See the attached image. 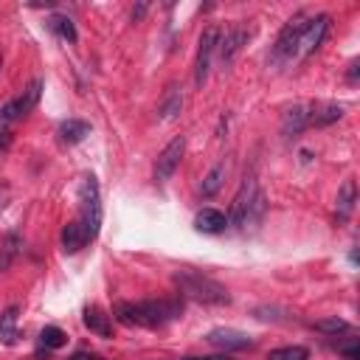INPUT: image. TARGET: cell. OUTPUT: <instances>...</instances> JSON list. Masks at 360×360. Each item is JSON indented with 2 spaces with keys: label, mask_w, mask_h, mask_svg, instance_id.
Wrapping results in <instances>:
<instances>
[{
  "label": "cell",
  "mask_w": 360,
  "mask_h": 360,
  "mask_svg": "<svg viewBox=\"0 0 360 360\" xmlns=\"http://www.w3.org/2000/svg\"><path fill=\"white\" fill-rule=\"evenodd\" d=\"M343 118V104L338 102H315L307 107V127H329Z\"/></svg>",
  "instance_id": "cell-10"
},
{
  "label": "cell",
  "mask_w": 360,
  "mask_h": 360,
  "mask_svg": "<svg viewBox=\"0 0 360 360\" xmlns=\"http://www.w3.org/2000/svg\"><path fill=\"white\" fill-rule=\"evenodd\" d=\"M307 127V107L304 104H296V107H290L284 113V121H281V132L287 135V138H296V135H302V130Z\"/></svg>",
  "instance_id": "cell-17"
},
{
  "label": "cell",
  "mask_w": 360,
  "mask_h": 360,
  "mask_svg": "<svg viewBox=\"0 0 360 360\" xmlns=\"http://www.w3.org/2000/svg\"><path fill=\"white\" fill-rule=\"evenodd\" d=\"M0 68H3V54H0Z\"/></svg>",
  "instance_id": "cell-33"
},
{
  "label": "cell",
  "mask_w": 360,
  "mask_h": 360,
  "mask_svg": "<svg viewBox=\"0 0 360 360\" xmlns=\"http://www.w3.org/2000/svg\"><path fill=\"white\" fill-rule=\"evenodd\" d=\"M70 360H104V357H99V354H91V352H77Z\"/></svg>",
  "instance_id": "cell-29"
},
{
  "label": "cell",
  "mask_w": 360,
  "mask_h": 360,
  "mask_svg": "<svg viewBox=\"0 0 360 360\" xmlns=\"http://www.w3.org/2000/svg\"><path fill=\"white\" fill-rule=\"evenodd\" d=\"M304 29H307V17L304 15H293L290 20L281 26V31L276 37V45H273V62H287V59H293L302 51Z\"/></svg>",
  "instance_id": "cell-4"
},
{
  "label": "cell",
  "mask_w": 360,
  "mask_h": 360,
  "mask_svg": "<svg viewBox=\"0 0 360 360\" xmlns=\"http://www.w3.org/2000/svg\"><path fill=\"white\" fill-rule=\"evenodd\" d=\"M329 31V15H318L313 20H307V29H304V37H302V51L304 54H313L321 48L324 37Z\"/></svg>",
  "instance_id": "cell-11"
},
{
  "label": "cell",
  "mask_w": 360,
  "mask_h": 360,
  "mask_svg": "<svg viewBox=\"0 0 360 360\" xmlns=\"http://www.w3.org/2000/svg\"><path fill=\"white\" fill-rule=\"evenodd\" d=\"M189 360H211V357H189Z\"/></svg>",
  "instance_id": "cell-32"
},
{
  "label": "cell",
  "mask_w": 360,
  "mask_h": 360,
  "mask_svg": "<svg viewBox=\"0 0 360 360\" xmlns=\"http://www.w3.org/2000/svg\"><path fill=\"white\" fill-rule=\"evenodd\" d=\"M267 360H310V349L307 346H281V349H273L267 354Z\"/></svg>",
  "instance_id": "cell-23"
},
{
  "label": "cell",
  "mask_w": 360,
  "mask_h": 360,
  "mask_svg": "<svg viewBox=\"0 0 360 360\" xmlns=\"http://www.w3.org/2000/svg\"><path fill=\"white\" fill-rule=\"evenodd\" d=\"M183 152H186V138L183 135H178L175 141L166 143L164 152L158 155V164H155V180L158 183H166L178 172V166L183 161Z\"/></svg>",
  "instance_id": "cell-6"
},
{
  "label": "cell",
  "mask_w": 360,
  "mask_h": 360,
  "mask_svg": "<svg viewBox=\"0 0 360 360\" xmlns=\"http://www.w3.org/2000/svg\"><path fill=\"white\" fill-rule=\"evenodd\" d=\"M349 79L357 82V62H352V68H349Z\"/></svg>",
  "instance_id": "cell-31"
},
{
  "label": "cell",
  "mask_w": 360,
  "mask_h": 360,
  "mask_svg": "<svg viewBox=\"0 0 360 360\" xmlns=\"http://www.w3.org/2000/svg\"><path fill=\"white\" fill-rule=\"evenodd\" d=\"M194 228L203 234H223L228 228V217L217 208H203L194 217Z\"/></svg>",
  "instance_id": "cell-13"
},
{
  "label": "cell",
  "mask_w": 360,
  "mask_h": 360,
  "mask_svg": "<svg viewBox=\"0 0 360 360\" xmlns=\"http://www.w3.org/2000/svg\"><path fill=\"white\" fill-rule=\"evenodd\" d=\"M12 147V132L6 127H0V152H6Z\"/></svg>",
  "instance_id": "cell-28"
},
{
  "label": "cell",
  "mask_w": 360,
  "mask_h": 360,
  "mask_svg": "<svg viewBox=\"0 0 360 360\" xmlns=\"http://www.w3.org/2000/svg\"><path fill=\"white\" fill-rule=\"evenodd\" d=\"M40 343H42L45 349H59V346L68 343V335H65L59 327H45V329L40 332Z\"/></svg>",
  "instance_id": "cell-25"
},
{
  "label": "cell",
  "mask_w": 360,
  "mask_h": 360,
  "mask_svg": "<svg viewBox=\"0 0 360 360\" xmlns=\"http://www.w3.org/2000/svg\"><path fill=\"white\" fill-rule=\"evenodd\" d=\"M51 29H54V31H56L62 40H68L70 45H74V42L79 40L74 20H70V17H65V15H54V17H51Z\"/></svg>",
  "instance_id": "cell-22"
},
{
  "label": "cell",
  "mask_w": 360,
  "mask_h": 360,
  "mask_svg": "<svg viewBox=\"0 0 360 360\" xmlns=\"http://www.w3.org/2000/svg\"><path fill=\"white\" fill-rule=\"evenodd\" d=\"M220 42V29L217 26H211L203 31L200 37V45H197V59H194V85L203 88L205 79H208V68H211V54L214 48H217Z\"/></svg>",
  "instance_id": "cell-5"
},
{
  "label": "cell",
  "mask_w": 360,
  "mask_h": 360,
  "mask_svg": "<svg viewBox=\"0 0 360 360\" xmlns=\"http://www.w3.org/2000/svg\"><path fill=\"white\" fill-rule=\"evenodd\" d=\"M91 135V124L82 118H68L59 124V141L62 143H79Z\"/></svg>",
  "instance_id": "cell-15"
},
{
  "label": "cell",
  "mask_w": 360,
  "mask_h": 360,
  "mask_svg": "<svg viewBox=\"0 0 360 360\" xmlns=\"http://www.w3.org/2000/svg\"><path fill=\"white\" fill-rule=\"evenodd\" d=\"M17 313H20V307L12 304V307H6L3 315H0V343H6V346L17 343Z\"/></svg>",
  "instance_id": "cell-19"
},
{
  "label": "cell",
  "mask_w": 360,
  "mask_h": 360,
  "mask_svg": "<svg viewBox=\"0 0 360 360\" xmlns=\"http://www.w3.org/2000/svg\"><path fill=\"white\" fill-rule=\"evenodd\" d=\"M354 203H357V183L349 178L338 189V203H335V220H338V226H346L349 223L352 211H354Z\"/></svg>",
  "instance_id": "cell-12"
},
{
  "label": "cell",
  "mask_w": 360,
  "mask_h": 360,
  "mask_svg": "<svg viewBox=\"0 0 360 360\" xmlns=\"http://www.w3.org/2000/svg\"><path fill=\"white\" fill-rule=\"evenodd\" d=\"M256 191H259V189H256V180H253V175H248V178L242 180L240 191L234 194V203H231V217H228V223H231V226H237V228H242V226H245L248 211H251V205H253Z\"/></svg>",
  "instance_id": "cell-7"
},
{
  "label": "cell",
  "mask_w": 360,
  "mask_h": 360,
  "mask_svg": "<svg viewBox=\"0 0 360 360\" xmlns=\"http://www.w3.org/2000/svg\"><path fill=\"white\" fill-rule=\"evenodd\" d=\"M20 248H23V237H20L17 231H9V234L3 237V245H0V273H6V270L15 265Z\"/></svg>",
  "instance_id": "cell-18"
},
{
  "label": "cell",
  "mask_w": 360,
  "mask_h": 360,
  "mask_svg": "<svg viewBox=\"0 0 360 360\" xmlns=\"http://www.w3.org/2000/svg\"><path fill=\"white\" fill-rule=\"evenodd\" d=\"M223 180H226V161L214 164V166L208 169V175H205V178H203V183H200V194H203V197L217 194V191H220V186H223Z\"/></svg>",
  "instance_id": "cell-20"
},
{
  "label": "cell",
  "mask_w": 360,
  "mask_h": 360,
  "mask_svg": "<svg viewBox=\"0 0 360 360\" xmlns=\"http://www.w3.org/2000/svg\"><path fill=\"white\" fill-rule=\"evenodd\" d=\"M85 327L102 338H110L113 335V315H107L104 310L99 307H88L85 310Z\"/></svg>",
  "instance_id": "cell-16"
},
{
  "label": "cell",
  "mask_w": 360,
  "mask_h": 360,
  "mask_svg": "<svg viewBox=\"0 0 360 360\" xmlns=\"http://www.w3.org/2000/svg\"><path fill=\"white\" fill-rule=\"evenodd\" d=\"M143 12H147V6H143V3H141L138 9H132V20H141V15H143Z\"/></svg>",
  "instance_id": "cell-30"
},
{
  "label": "cell",
  "mask_w": 360,
  "mask_h": 360,
  "mask_svg": "<svg viewBox=\"0 0 360 360\" xmlns=\"http://www.w3.org/2000/svg\"><path fill=\"white\" fill-rule=\"evenodd\" d=\"M217 360H226V357H217Z\"/></svg>",
  "instance_id": "cell-34"
},
{
  "label": "cell",
  "mask_w": 360,
  "mask_h": 360,
  "mask_svg": "<svg viewBox=\"0 0 360 360\" xmlns=\"http://www.w3.org/2000/svg\"><path fill=\"white\" fill-rule=\"evenodd\" d=\"M79 223L85 228L88 242H93L102 228V197H99V180L93 175H85L79 183Z\"/></svg>",
  "instance_id": "cell-3"
},
{
  "label": "cell",
  "mask_w": 360,
  "mask_h": 360,
  "mask_svg": "<svg viewBox=\"0 0 360 360\" xmlns=\"http://www.w3.org/2000/svg\"><path fill=\"white\" fill-rule=\"evenodd\" d=\"M183 313V302L178 299H161V302H118L116 304V318L124 327H147V329H158L175 318H180Z\"/></svg>",
  "instance_id": "cell-1"
},
{
  "label": "cell",
  "mask_w": 360,
  "mask_h": 360,
  "mask_svg": "<svg viewBox=\"0 0 360 360\" xmlns=\"http://www.w3.org/2000/svg\"><path fill=\"white\" fill-rule=\"evenodd\" d=\"M180 107H183V96H180V91L172 85V88L166 91V96H164L161 113H164V118H175V116L180 113Z\"/></svg>",
  "instance_id": "cell-24"
},
{
  "label": "cell",
  "mask_w": 360,
  "mask_h": 360,
  "mask_svg": "<svg viewBox=\"0 0 360 360\" xmlns=\"http://www.w3.org/2000/svg\"><path fill=\"white\" fill-rule=\"evenodd\" d=\"M0 197H3V191H0Z\"/></svg>",
  "instance_id": "cell-35"
},
{
  "label": "cell",
  "mask_w": 360,
  "mask_h": 360,
  "mask_svg": "<svg viewBox=\"0 0 360 360\" xmlns=\"http://www.w3.org/2000/svg\"><path fill=\"white\" fill-rule=\"evenodd\" d=\"M40 96H42V79H34L26 91H23V96L17 99V107H20V116H26V113H31L37 104H40Z\"/></svg>",
  "instance_id": "cell-21"
},
{
  "label": "cell",
  "mask_w": 360,
  "mask_h": 360,
  "mask_svg": "<svg viewBox=\"0 0 360 360\" xmlns=\"http://www.w3.org/2000/svg\"><path fill=\"white\" fill-rule=\"evenodd\" d=\"M175 284L186 299H194L200 304H228L231 302V293L226 284L214 281L211 276H203L197 270H178Z\"/></svg>",
  "instance_id": "cell-2"
},
{
  "label": "cell",
  "mask_w": 360,
  "mask_h": 360,
  "mask_svg": "<svg viewBox=\"0 0 360 360\" xmlns=\"http://www.w3.org/2000/svg\"><path fill=\"white\" fill-rule=\"evenodd\" d=\"M205 341L211 346H217V349H226V352H237V349H248L253 341L251 335L240 332V329H228V327H220V329H211L205 335Z\"/></svg>",
  "instance_id": "cell-9"
},
{
  "label": "cell",
  "mask_w": 360,
  "mask_h": 360,
  "mask_svg": "<svg viewBox=\"0 0 360 360\" xmlns=\"http://www.w3.org/2000/svg\"><path fill=\"white\" fill-rule=\"evenodd\" d=\"M248 37H251V31L245 29V26H231L228 31H226V37L220 34V42H217V48H220V59H223V65H231L234 59H237V54L242 51V45L248 42Z\"/></svg>",
  "instance_id": "cell-8"
},
{
  "label": "cell",
  "mask_w": 360,
  "mask_h": 360,
  "mask_svg": "<svg viewBox=\"0 0 360 360\" xmlns=\"http://www.w3.org/2000/svg\"><path fill=\"white\" fill-rule=\"evenodd\" d=\"M338 352L346 354V360H360V349H357V341H354V338H352L349 343H341Z\"/></svg>",
  "instance_id": "cell-27"
},
{
  "label": "cell",
  "mask_w": 360,
  "mask_h": 360,
  "mask_svg": "<svg viewBox=\"0 0 360 360\" xmlns=\"http://www.w3.org/2000/svg\"><path fill=\"white\" fill-rule=\"evenodd\" d=\"M313 329H318V332H324V335H338V332H346V329H349V324H346L343 318L332 315V318L315 321V324H313Z\"/></svg>",
  "instance_id": "cell-26"
},
{
  "label": "cell",
  "mask_w": 360,
  "mask_h": 360,
  "mask_svg": "<svg viewBox=\"0 0 360 360\" xmlns=\"http://www.w3.org/2000/svg\"><path fill=\"white\" fill-rule=\"evenodd\" d=\"M85 245H88V237H85L82 223H79V220H70V223L62 228V251H65V253H79Z\"/></svg>",
  "instance_id": "cell-14"
}]
</instances>
